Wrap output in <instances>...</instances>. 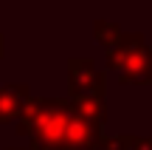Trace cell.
Returning <instances> with one entry per match:
<instances>
[{"mask_svg":"<svg viewBox=\"0 0 152 150\" xmlns=\"http://www.w3.org/2000/svg\"><path fill=\"white\" fill-rule=\"evenodd\" d=\"M31 133L45 150H93L96 145L93 119L65 105H37Z\"/></svg>","mask_w":152,"mask_h":150,"instance_id":"obj_1","label":"cell"}]
</instances>
